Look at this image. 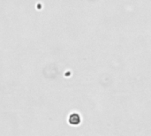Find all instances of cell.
I'll return each instance as SVG.
<instances>
[{"mask_svg":"<svg viewBox=\"0 0 151 136\" xmlns=\"http://www.w3.org/2000/svg\"><path fill=\"white\" fill-rule=\"evenodd\" d=\"M68 122L72 126H77L81 123V117L77 113H72L68 118Z\"/></svg>","mask_w":151,"mask_h":136,"instance_id":"6da1fadb","label":"cell"}]
</instances>
